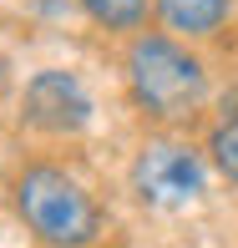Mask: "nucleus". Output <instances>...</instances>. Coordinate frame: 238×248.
Masks as SVG:
<instances>
[{
    "label": "nucleus",
    "instance_id": "obj_3",
    "mask_svg": "<svg viewBox=\"0 0 238 248\" xmlns=\"http://www.w3.org/2000/svg\"><path fill=\"white\" fill-rule=\"evenodd\" d=\"M132 183H137V198L152 208H188L203 193V162L177 142H152L132 167Z\"/></svg>",
    "mask_w": 238,
    "mask_h": 248
},
{
    "label": "nucleus",
    "instance_id": "obj_2",
    "mask_svg": "<svg viewBox=\"0 0 238 248\" xmlns=\"http://www.w3.org/2000/svg\"><path fill=\"white\" fill-rule=\"evenodd\" d=\"M132 96L142 101L152 117H183L203 101V66L167 36H142L127 56Z\"/></svg>",
    "mask_w": 238,
    "mask_h": 248
},
{
    "label": "nucleus",
    "instance_id": "obj_1",
    "mask_svg": "<svg viewBox=\"0 0 238 248\" xmlns=\"http://www.w3.org/2000/svg\"><path fill=\"white\" fill-rule=\"evenodd\" d=\"M16 208L26 218V228L36 238H46L51 248H86L101 228L96 202L66 172H56V167H31L20 177L16 183Z\"/></svg>",
    "mask_w": 238,
    "mask_h": 248
},
{
    "label": "nucleus",
    "instance_id": "obj_6",
    "mask_svg": "<svg viewBox=\"0 0 238 248\" xmlns=\"http://www.w3.org/2000/svg\"><path fill=\"white\" fill-rule=\"evenodd\" d=\"M81 10L107 31H137L147 20V0H81Z\"/></svg>",
    "mask_w": 238,
    "mask_h": 248
},
{
    "label": "nucleus",
    "instance_id": "obj_4",
    "mask_svg": "<svg viewBox=\"0 0 238 248\" xmlns=\"http://www.w3.org/2000/svg\"><path fill=\"white\" fill-rule=\"evenodd\" d=\"M26 122L41 132H81L92 122V96L71 71H41L26 86Z\"/></svg>",
    "mask_w": 238,
    "mask_h": 248
},
{
    "label": "nucleus",
    "instance_id": "obj_5",
    "mask_svg": "<svg viewBox=\"0 0 238 248\" xmlns=\"http://www.w3.org/2000/svg\"><path fill=\"white\" fill-rule=\"evenodd\" d=\"M157 10L183 36H213L228 16V0H157Z\"/></svg>",
    "mask_w": 238,
    "mask_h": 248
},
{
    "label": "nucleus",
    "instance_id": "obj_7",
    "mask_svg": "<svg viewBox=\"0 0 238 248\" xmlns=\"http://www.w3.org/2000/svg\"><path fill=\"white\" fill-rule=\"evenodd\" d=\"M213 157H218V167L238 183V122L218 127V137H213Z\"/></svg>",
    "mask_w": 238,
    "mask_h": 248
}]
</instances>
